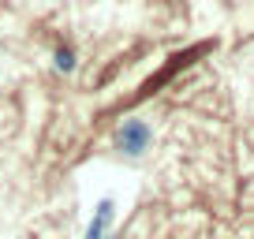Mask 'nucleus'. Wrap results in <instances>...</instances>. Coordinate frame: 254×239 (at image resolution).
Returning <instances> with one entry per match:
<instances>
[{
	"label": "nucleus",
	"mask_w": 254,
	"mask_h": 239,
	"mask_svg": "<svg viewBox=\"0 0 254 239\" xmlns=\"http://www.w3.org/2000/svg\"><path fill=\"white\" fill-rule=\"evenodd\" d=\"M153 142V131L146 120H124L116 127V150L127 153V157H142Z\"/></svg>",
	"instance_id": "f257e3e1"
},
{
	"label": "nucleus",
	"mask_w": 254,
	"mask_h": 239,
	"mask_svg": "<svg viewBox=\"0 0 254 239\" xmlns=\"http://www.w3.org/2000/svg\"><path fill=\"white\" fill-rule=\"evenodd\" d=\"M112 221H116V202H112V198H105L101 206L94 209V221L86 224V236H82V239H109Z\"/></svg>",
	"instance_id": "f03ea898"
},
{
	"label": "nucleus",
	"mask_w": 254,
	"mask_h": 239,
	"mask_svg": "<svg viewBox=\"0 0 254 239\" xmlns=\"http://www.w3.org/2000/svg\"><path fill=\"white\" fill-rule=\"evenodd\" d=\"M53 67L60 75H71L75 71V53H71V49H56V53H53Z\"/></svg>",
	"instance_id": "7ed1b4c3"
}]
</instances>
